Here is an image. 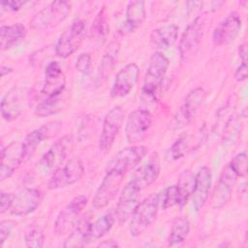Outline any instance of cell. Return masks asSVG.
Here are the masks:
<instances>
[{
    "label": "cell",
    "mask_w": 248,
    "mask_h": 248,
    "mask_svg": "<svg viewBox=\"0 0 248 248\" xmlns=\"http://www.w3.org/2000/svg\"><path fill=\"white\" fill-rule=\"evenodd\" d=\"M109 26H108V14L106 12V8H103L96 17L94 18L91 29H90V36L92 40L96 43L103 44L108 34Z\"/></svg>",
    "instance_id": "34"
},
{
    "label": "cell",
    "mask_w": 248,
    "mask_h": 248,
    "mask_svg": "<svg viewBox=\"0 0 248 248\" xmlns=\"http://www.w3.org/2000/svg\"><path fill=\"white\" fill-rule=\"evenodd\" d=\"M42 201V192L36 188L24 187L14 196L11 214L25 216L37 209Z\"/></svg>",
    "instance_id": "18"
},
{
    "label": "cell",
    "mask_w": 248,
    "mask_h": 248,
    "mask_svg": "<svg viewBox=\"0 0 248 248\" xmlns=\"http://www.w3.org/2000/svg\"><path fill=\"white\" fill-rule=\"evenodd\" d=\"M146 11L143 1H131L126 8V19L125 28L129 32H133L138 29L145 20Z\"/></svg>",
    "instance_id": "29"
},
{
    "label": "cell",
    "mask_w": 248,
    "mask_h": 248,
    "mask_svg": "<svg viewBox=\"0 0 248 248\" xmlns=\"http://www.w3.org/2000/svg\"><path fill=\"white\" fill-rule=\"evenodd\" d=\"M160 207L163 209H168L174 205H178L179 196L176 184L165 188L163 191L158 193Z\"/></svg>",
    "instance_id": "37"
},
{
    "label": "cell",
    "mask_w": 248,
    "mask_h": 248,
    "mask_svg": "<svg viewBox=\"0 0 248 248\" xmlns=\"http://www.w3.org/2000/svg\"><path fill=\"white\" fill-rule=\"evenodd\" d=\"M25 101V92L22 88L14 87L1 100V115L7 121L16 119L22 112Z\"/></svg>",
    "instance_id": "22"
},
{
    "label": "cell",
    "mask_w": 248,
    "mask_h": 248,
    "mask_svg": "<svg viewBox=\"0 0 248 248\" xmlns=\"http://www.w3.org/2000/svg\"><path fill=\"white\" fill-rule=\"evenodd\" d=\"M205 97L206 92L203 88L196 87L192 89L187 94L178 110L171 119L170 128L172 130H178L187 126L196 117L205 100Z\"/></svg>",
    "instance_id": "3"
},
{
    "label": "cell",
    "mask_w": 248,
    "mask_h": 248,
    "mask_svg": "<svg viewBox=\"0 0 248 248\" xmlns=\"http://www.w3.org/2000/svg\"><path fill=\"white\" fill-rule=\"evenodd\" d=\"M147 148L144 145H133L119 150L108 163L106 170H118L126 173L134 169L145 157Z\"/></svg>",
    "instance_id": "13"
},
{
    "label": "cell",
    "mask_w": 248,
    "mask_h": 248,
    "mask_svg": "<svg viewBox=\"0 0 248 248\" xmlns=\"http://www.w3.org/2000/svg\"><path fill=\"white\" fill-rule=\"evenodd\" d=\"M92 65V58L88 52H82L76 61V68L81 74H88Z\"/></svg>",
    "instance_id": "39"
},
{
    "label": "cell",
    "mask_w": 248,
    "mask_h": 248,
    "mask_svg": "<svg viewBox=\"0 0 248 248\" xmlns=\"http://www.w3.org/2000/svg\"><path fill=\"white\" fill-rule=\"evenodd\" d=\"M66 78L60 64L51 61L45 70V79L42 88V94L46 97H54L65 92Z\"/></svg>",
    "instance_id": "20"
},
{
    "label": "cell",
    "mask_w": 248,
    "mask_h": 248,
    "mask_svg": "<svg viewBox=\"0 0 248 248\" xmlns=\"http://www.w3.org/2000/svg\"><path fill=\"white\" fill-rule=\"evenodd\" d=\"M91 223L89 214H85L79 218L74 229L69 232V235L64 241L63 246L70 247H82L86 245V234Z\"/></svg>",
    "instance_id": "28"
},
{
    "label": "cell",
    "mask_w": 248,
    "mask_h": 248,
    "mask_svg": "<svg viewBox=\"0 0 248 248\" xmlns=\"http://www.w3.org/2000/svg\"><path fill=\"white\" fill-rule=\"evenodd\" d=\"M247 62H241L239 66L236 68L235 73H234V78L237 81H243L247 78Z\"/></svg>",
    "instance_id": "43"
},
{
    "label": "cell",
    "mask_w": 248,
    "mask_h": 248,
    "mask_svg": "<svg viewBox=\"0 0 248 248\" xmlns=\"http://www.w3.org/2000/svg\"><path fill=\"white\" fill-rule=\"evenodd\" d=\"M25 158L23 144L20 141H14L6 147L1 148L0 161V180L11 177L18 169Z\"/></svg>",
    "instance_id": "15"
},
{
    "label": "cell",
    "mask_w": 248,
    "mask_h": 248,
    "mask_svg": "<svg viewBox=\"0 0 248 248\" xmlns=\"http://www.w3.org/2000/svg\"><path fill=\"white\" fill-rule=\"evenodd\" d=\"M98 246L99 247H118L119 244L113 239H108V240H104Z\"/></svg>",
    "instance_id": "45"
},
{
    "label": "cell",
    "mask_w": 248,
    "mask_h": 248,
    "mask_svg": "<svg viewBox=\"0 0 248 248\" xmlns=\"http://www.w3.org/2000/svg\"><path fill=\"white\" fill-rule=\"evenodd\" d=\"M14 196L15 194L13 193H7L2 191L1 192V200H0V212L3 214L7 211H10L12 204H13V201H14Z\"/></svg>",
    "instance_id": "41"
},
{
    "label": "cell",
    "mask_w": 248,
    "mask_h": 248,
    "mask_svg": "<svg viewBox=\"0 0 248 248\" xmlns=\"http://www.w3.org/2000/svg\"><path fill=\"white\" fill-rule=\"evenodd\" d=\"M71 13L67 1H53L39 11L30 20V27L35 30L49 29L64 21Z\"/></svg>",
    "instance_id": "4"
},
{
    "label": "cell",
    "mask_w": 248,
    "mask_h": 248,
    "mask_svg": "<svg viewBox=\"0 0 248 248\" xmlns=\"http://www.w3.org/2000/svg\"><path fill=\"white\" fill-rule=\"evenodd\" d=\"M236 179L237 176L227 165L220 175L218 184L212 195V206L214 208H221L230 201Z\"/></svg>",
    "instance_id": "23"
},
{
    "label": "cell",
    "mask_w": 248,
    "mask_h": 248,
    "mask_svg": "<svg viewBox=\"0 0 248 248\" xmlns=\"http://www.w3.org/2000/svg\"><path fill=\"white\" fill-rule=\"evenodd\" d=\"M72 146V138L65 136L54 142L49 149L43 155L39 162V168L44 172H52L59 168L65 161L67 154Z\"/></svg>",
    "instance_id": "14"
},
{
    "label": "cell",
    "mask_w": 248,
    "mask_h": 248,
    "mask_svg": "<svg viewBox=\"0 0 248 248\" xmlns=\"http://www.w3.org/2000/svg\"><path fill=\"white\" fill-rule=\"evenodd\" d=\"M212 184L211 170L207 166L202 167L194 176V186L192 192L193 206L196 211H200L209 197Z\"/></svg>",
    "instance_id": "19"
},
{
    "label": "cell",
    "mask_w": 248,
    "mask_h": 248,
    "mask_svg": "<svg viewBox=\"0 0 248 248\" xmlns=\"http://www.w3.org/2000/svg\"><path fill=\"white\" fill-rule=\"evenodd\" d=\"M12 72H13L12 68H9L8 66H4V65L1 66V76L2 77H5L6 75H8V74H10Z\"/></svg>",
    "instance_id": "46"
},
{
    "label": "cell",
    "mask_w": 248,
    "mask_h": 248,
    "mask_svg": "<svg viewBox=\"0 0 248 248\" xmlns=\"http://www.w3.org/2000/svg\"><path fill=\"white\" fill-rule=\"evenodd\" d=\"M152 125V114L149 110L138 108L130 112L125 125V136L131 144L142 141Z\"/></svg>",
    "instance_id": "9"
},
{
    "label": "cell",
    "mask_w": 248,
    "mask_h": 248,
    "mask_svg": "<svg viewBox=\"0 0 248 248\" xmlns=\"http://www.w3.org/2000/svg\"><path fill=\"white\" fill-rule=\"evenodd\" d=\"M142 189L134 181H129L123 188L115 209V217L119 224L126 223L140 202Z\"/></svg>",
    "instance_id": "11"
},
{
    "label": "cell",
    "mask_w": 248,
    "mask_h": 248,
    "mask_svg": "<svg viewBox=\"0 0 248 248\" xmlns=\"http://www.w3.org/2000/svg\"><path fill=\"white\" fill-rule=\"evenodd\" d=\"M178 30V26L174 24L162 25L151 32L150 42L159 49H168L176 42Z\"/></svg>",
    "instance_id": "25"
},
{
    "label": "cell",
    "mask_w": 248,
    "mask_h": 248,
    "mask_svg": "<svg viewBox=\"0 0 248 248\" xmlns=\"http://www.w3.org/2000/svg\"><path fill=\"white\" fill-rule=\"evenodd\" d=\"M84 37L85 22L80 18H77L59 37L55 45V54L61 58L71 56L78 49Z\"/></svg>",
    "instance_id": "5"
},
{
    "label": "cell",
    "mask_w": 248,
    "mask_h": 248,
    "mask_svg": "<svg viewBox=\"0 0 248 248\" xmlns=\"http://www.w3.org/2000/svg\"><path fill=\"white\" fill-rule=\"evenodd\" d=\"M84 172L82 162L78 158H72L63 163L51 174L47 186L51 190L61 189L78 182Z\"/></svg>",
    "instance_id": "8"
},
{
    "label": "cell",
    "mask_w": 248,
    "mask_h": 248,
    "mask_svg": "<svg viewBox=\"0 0 248 248\" xmlns=\"http://www.w3.org/2000/svg\"><path fill=\"white\" fill-rule=\"evenodd\" d=\"M125 174L118 170H106V175L97 188L92 200L94 208L102 209L106 207L116 197Z\"/></svg>",
    "instance_id": "7"
},
{
    "label": "cell",
    "mask_w": 248,
    "mask_h": 248,
    "mask_svg": "<svg viewBox=\"0 0 248 248\" xmlns=\"http://www.w3.org/2000/svg\"><path fill=\"white\" fill-rule=\"evenodd\" d=\"M124 117L125 112L120 106L112 108L106 114L99 139V148L101 151L106 152L111 148L123 125Z\"/></svg>",
    "instance_id": "10"
},
{
    "label": "cell",
    "mask_w": 248,
    "mask_h": 248,
    "mask_svg": "<svg viewBox=\"0 0 248 248\" xmlns=\"http://www.w3.org/2000/svg\"><path fill=\"white\" fill-rule=\"evenodd\" d=\"M231 170L237 176L243 177L247 173V153L246 151H242L237 153L235 156L232 158L230 163H228Z\"/></svg>",
    "instance_id": "38"
},
{
    "label": "cell",
    "mask_w": 248,
    "mask_h": 248,
    "mask_svg": "<svg viewBox=\"0 0 248 248\" xmlns=\"http://www.w3.org/2000/svg\"><path fill=\"white\" fill-rule=\"evenodd\" d=\"M193 140V137L189 135L179 137L168 149L166 159L169 162H174L184 157L190 150L194 148V144L192 143Z\"/></svg>",
    "instance_id": "33"
},
{
    "label": "cell",
    "mask_w": 248,
    "mask_h": 248,
    "mask_svg": "<svg viewBox=\"0 0 248 248\" xmlns=\"http://www.w3.org/2000/svg\"><path fill=\"white\" fill-rule=\"evenodd\" d=\"M176 186H177L178 196H179L178 206L183 207L192 196L193 186H194V176H192L189 172H184L180 176L178 182L176 183Z\"/></svg>",
    "instance_id": "35"
},
{
    "label": "cell",
    "mask_w": 248,
    "mask_h": 248,
    "mask_svg": "<svg viewBox=\"0 0 248 248\" xmlns=\"http://www.w3.org/2000/svg\"><path fill=\"white\" fill-rule=\"evenodd\" d=\"M16 223L12 220H4L0 223V245L2 246L8 239L12 231L14 230Z\"/></svg>",
    "instance_id": "40"
},
{
    "label": "cell",
    "mask_w": 248,
    "mask_h": 248,
    "mask_svg": "<svg viewBox=\"0 0 248 248\" xmlns=\"http://www.w3.org/2000/svg\"><path fill=\"white\" fill-rule=\"evenodd\" d=\"M247 46L246 44H241L238 47V54L240 57L241 62H247L248 61V54H247Z\"/></svg>",
    "instance_id": "44"
},
{
    "label": "cell",
    "mask_w": 248,
    "mask_h": 248,
    "mask_svg": "<svg viewBox=\"0 0 248 248\" xmlns=\"http://www.w3.org/2000/svg\"><path fill=\"white\" fill-rule=\"evenodd\" d=\"M61 124L60 121H52L30 132L22 141L25 158L32 156L44 140L54 137L58 133Z\"/></svg>",
    "instance_id": "21"
},
{
    "label": "cell",
    "mask_w": 248,
    "mask_h": 248,
    "mask_svg": "<svg viewBox=\"0 0 248 248\" xmlns=\"http://www.w3.org/2000/svg\"><path fill=\"white\" fill-rule=\"evenodd\" d=\"M26 4L25 1H17V0H9V1H1V10L2 11H10L16 12L20 10Z\"/></svg>",
    "instance_id": "42"
},
{
    "label": "cell",
    "mask_w": 248,
    "mask_h": 248,
    "mask_svg": "<svg viewBox=\"0 0 248 248\" xmlns=\"http://www.w3.org/2000/svg\"><path fill=\"white\" fill-rule=\"evenodd\" d=\"M170 61L162 51H155L150 57L142 84V94L155 101L162 89Z\"/></svg>",
    "instance_id": "1"
},
{
    "label": "cell",
    "mask_w": 248,
    "mask_h": 248,
    "mask_svg": "<svg viewBox=\"0 0 248 248\" xmlns=\"http://www.w3.org/2000/svg\"><path fill=\"white\" fill-rule=\"evenodd\" d=\"M68 100L69 96L66 91L54 97H46V99L37 105L35 113L40 117H46L56 114L64 109L68 104Z\"/></svg>",
    "instance_id": "27"
},
{
    "label": "cell",
    "mask_w": 248,
    "mask_h": 248,
    "mask_svg": "<svg viewBox=\"0 0 248 248\" xmlns=\"http://www.w3.org/2000/svg\"><path fill=\"white\" fill-rule=\"evenodd\" d=\"M45 233L41 227L32 225L28 228L24 234V242L30 248H42L45 244Z\"/></svg>",
    "instance_id": "36"
},
{
    "label": "cell",
    "mask_w": 248,
    "mask_h": 248,
    "mask_svg": "<svg viewBox=\"0 0 248 248\" xmlns=\"http://www.w3.org/2000/svg\"><path fill=\"white\" fill-rule=\"evenodd\" d=\"M118 51H119V44L116 42H111L109 47L107 49V51L103 55L98 68L97 80L100 83L105 81L113 71L117 61Z\"/></svg>",
    "instance_id": "30"
},
{
    "label": "cell",
    "mask_w": 248,
    "mask_h": 248,
    "mask_svg": "<svg viewBox=\"0 0 248 248\" xmlns=\"http://www.w3.org/2000/svg\"><path fill=\"white\" fill-rule=\"evenodd\" d=\"M26 34L25 26L21 23L2 25L0 28V48L6 50L12 47Z\"/></svg>",
    "instance_id": "31"
},
{
    "label": "cell",
    "mask_w": 248,
    "mask_h": 248,
    "mask_svg": "<svg viewBox=\"0 0 248 248\" xmlns=\"http://www.w3.org/2000/svg\"><path fill=\"white\" fill-rule=\"evenodd\" d=\"M242 27V20L236 13L229 14L215 27L212 41L215 46H227L232 44L238 36Z\"/></svg>",
    "instance_id": "16"
},
{
    "label": "cell",
    "mask_w": 248,
    "mask_h": 248,
    "mask_svg": "<svg viewBox=\"0 0 248 248\" xmlns=\"http://www.w3.org/2000/svg\"><path fill=\"white\" fill-rule=\"evenodd\" d=\"M140 78V68L135 63L125 65L114 78L110 89L112 98H123L133 90Z\"/></svg>",
    "instance_id": "17"
},
{
    "label": "cell",
    "mask_w": 248,
    "mask_h": 248,
    "mask_svg": "<svg viewBox=\"0 0 248 248\" xmlns=\"http://www.w3.org/2000/svg\"><path fill=\"white\" fill-rule=\"evenodd\" d=\"M161 165L157 152H153L135 172L133 179L141 189L153 184L160 174Z\"/></svg>",
    "instance_id": "24"
},
{
    "label": "cell",
    "mask_w": 248,
    "mask_h": 248,
    "mask_svg": "<svg viewBox=\"0 0 248 248\" xmlns=\"http://www.w3.org/2000/svg\"><path fill=\"white\" fill-rule=\"evenodd\" d=\"M160 208L158 194H150L140 202L133 213L129 225V232L132 236L140 235L156 220Z\"/></svg>",
    "instance_id": "2"
},
{
    "label": "cell",
    "mask_w": 248,
    "mask_h": 248,
    "mask_svg": "<svg viewBox=\"0 0 248 248\" xmlns=\"http://www.w3.org/2000/svg\"><path fill=\"white\" fill-rule=\"evenodd\" d=\"M190 232V222L184 217H177L171 225L169 237L168 245L170 247L180 246L187 238Z\"/></svg>",
    "instance_id": "32"
},
{
    "label": "cell",
    "mask_w": 248,
    "mask_h": 248,
    "mask_svg": "<svg viewBox=\"0 0 248 248\" xmlns=\"http://www.w3.org/2000/svg\"><path fill=\"white\" fill-rule=\"evenodd\" d=\"M115 219V214L108 211L94 222H91L86 234V245L104 237L112 229Z\"/></svg>",
    "instance_id": "26"
},
{
    "label": "cell",
    "mask_w": 248,
    "mask_h": 248,
    "mask_svg": "<svg viewBox=\"0 0 248 248\" xmlns=\"http://www.w3.org/2000/svg\"><path fill=\"white\" fill-rule=\"evenodd\" d=\"M204 21L202 16H197L185 28L180 42L179 52L183 60H188L197 52L203 35Z\"/></svg>",
    "instance_id": "12"
},
{
    "label": "cell",
    "mask_w": 248,
    "mask_h": 248,
    "mask_svg": "<svg viewBox=\"0 0 248 248\" xmlns=\"http://www.w3.org/2000/svg\"><path fill=\"white\" fill-rule=\"evenodd\" d=\"M87 203V198L83 195L76 196L59 212L54 222L53 232L57 235L69 233L80 218V214Z\"/></svg>",
    "instance_id": "6"
}]
</instances>
